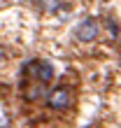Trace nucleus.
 <instances>
[{"label":"nucleus","instance_id":"nucleus-1","mask_svg":"<svg viewBox=\"0 0 121 128\" xmlns=\"http://www.w3.org/2000/svg\"><path fill=\"white\" fill-rule=\"evenodd\" d=\"M47 102H49V107L56 110V112L68 110V107L72 105V93H70V88H68V86H56L54 91L47 93Z\"/></svg>","mask_w":121,"mask_h":128},{"label":"nucleus","instance_id":"nucleus-3","mask_svg":"<svg viewBox=\"0 0 121 128\" xmlns=\"http://www.w3.org/2000/svg\"><path fill=\"white\" fill-rule=\"evenodd\" d=\"M98 33H100V24H98V19H84L82 24L74 28V37H77L79 42H91V40H96Z\"/></svg>","mask_w":121,"mask_h":128},{"label":"nucleus","instance_id":"nucleus-4","mask_svg":"<svg viewBox=\"0 0 121 128\" xmlns=\"http://www.w3.org/2000/svg\"><path fill=\"white\" fill-rule=\"evenodd\" d=\"M37 10L42 12H58L60 7H63V0H33Z\"/></svg>","mask_w":121,"mask_h":128},{"label":"nucleus","instance_id":"nucleus-2","mask_svg":"<svg viewBox=\"0 0 121 128\" xmlns=\"http://www.w3.org/2000/svg\"><path fill=\"white\" fill-rule=\"evenodd\" d=\"M24 72L33 74L37 82H44V84L54 79V65L47 63V61H28L26 68H24Z\"/></svg>","mask_w":121,"mask_h":128}]
</instances>
